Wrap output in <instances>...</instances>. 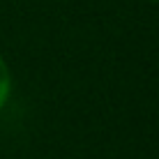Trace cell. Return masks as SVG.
<instances>
[{
  "label": "cell",
  "instance_id": "obj_2",
  "mask_svg": "<svg viewBox=\"0 0 159 159\" xmlns=\"http://www.w3.org/2000/svg\"><path fill=\"white\" fill-rule=\"evenodd\" d=\"M148 2H159V0H148Z\"/></svg>",
  "mask_w": 159,
  "mask_h": 159
},
{
  "label": "cell",
  "instance_id": "obj_1",
  "mask_svg": "<svg viewBox=\"0 0 159 159\" xmlns=\"http://www.w3.org/2000/svg\"><path fill=\"white\" fill-rule=\"evenodd\" d=\"M9 92H12V74H9L7 62H5L2 56H0V108L7 104Z\"/></svg>",
  "mask_w": 159,
  "mask_h": 159
}]
</instances>
